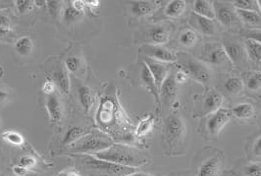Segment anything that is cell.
I'll list each match as a JSON object with an SVG mask.
<instances>
[{
	"label": "cell",
	"mask_w": 261,
	"mask_h": 176,
	"mask_svg": "<svg viewBox=\"0 0 261 176\" xmlns=\"http://www.w3.org/2000/svg\"><path fill=\"white\" fill-rule=\"evenodd\" d=\"M79 100L86 112H89L94 104V95L88 86H80L78 89Z\"/></svg>",
	"instance_id": "cb8c5ba5"
},
{
	"label": "cell",
	"mask_w": 261,
	"mask_h": 176,
	"mask_svg": "<svg viewBox=\"0 0 261 176\" xmlns=\"http://www.w3.org/2000/svg\"><path fill=\"white\" fill-rule=\"evenodd\" d=\"M17 164L25 167L28 170L33 169L37 165V160L33 156H24L22 157Z\"/></svg>",
	"instance_id": "60d3db41"
},
{
	"label": "cell",
	"mask_w": 261,
	"mask_h": 176,
	"mask_svg": "<svg viewBox=\"0 0 261 176\" xmlns=\"http://www.w3.org/2000/svg\"><path fill=\"white\" fill-rule=\"evenodd\" d=\"M82 15L83 13L78 11L76 8H74L73 5L67 6L65 10L63 11V20L68 24L75 23L78 21L79 19H81Z\"/></svg>",
	"instance_id": "e575fe53"
},
{
	"label": "cell",
	"mask_w": 261,
	"mask_h": 176,
	"mask_svg": "<svg viewBox=\"0 0 261 176\" xmlns=\"http://www.w3.org/2000/svg\"><path fill=\"white\" fill-rule=\"evenodd\" d=\"M141 80L143 82L144 88L149 92V94L154 96L157 104L160 105V96H159V89L157 87L156 83L154 81V78L152 77L149 69L143 63L141 67Z\"/></svg>",
	"instance_id": "e0dca14e"
},
{
	"label": "cell",
	"mask_w": 261,
	"mask_h": 176,
	"mask_svg": "<svg viewBox=\"0 0 261 176\" xmlns=\"http://www.w3.org/2000/svg\"><path fill=\"white\" fill-rule=\"evenodd\" d=\"M232 4L237 10L253 11V12L260 13L258 3L256 0H236L232 2Z\"/></svg>",
	"instance_id": "d6a6232c"
},
{
	"label": "cell",
	"mask_w": 261,
	"mask_h": 176,
	"mask_svg": "<svg viewBox=\"0 0 261 176\" xmlns=\"http://www.w3.org/2000/svg\"><path fill=\"white\" fill-rule=\"evenodd\" d=\"M83 133H84V129L80 126H73L69 128L68 131L66 132L63 142H62L63 146L67 148L70 147L71 145L76 143L80 138L83 137Z\"/></svg>",
	"instance_id": "f546056e"
},
{
	"label": "cell",
	"mask_w": 261,
	"mask_h": 176,
	"mask_svg": "<svg viewBox=\"0 0 261 176\" xmlns=\"http://www.w3.org/2000/svg\"><path fill=\"white\" fill-rule=\"evenodd\" d=\"M81 66V61L77 56H69L65 61L66 70L70 73H76Z\"/></svg>",
	"instance_id": "f35d334b"
},
{
	"label": "cell",
	"mask_w": 261,
	"mask_h": 176,
	"mask_svg": "<svg viewBox=\"0 0 261 176\" xmlns=\"http://www.w3.org/2000/svg\"><path fill=\"white\" fill-rule=\"evenodd\" d=\"M46 109L50 117V121L53 123H57L62 119V115H63L62 105L56 94L48 96L46 102Z\"/></svg>",
	"instance_id": "d6986e66"
},
{
	"label": "cell",
	"mask_w": 261,
	"mask_h": 176,
	"mask_svg": "<svg viewBox=\"0 0 261 176\" xmlns=\"http://www.w3.org/2000/svg\"><path fill=\"white\" fill-rule=\"evenodd\" d=\"M93 157L105 162L135 169L148 163L147 157L142 150L123 144H113L110 148L93 155Z\"/></svg>",
	"instance_id": "6da1fadb"
},
{
	"label": "cell",
	"mask_w": 261,
	"mask_h": 176,
	"mask_svg": "<svg viewBox=\"0 0 261 176\" xmlns=\"http://www.w3.org/2000/svg\"><path fill=\"white\" fill-rule=\"evenodd\" d=\"M215 10V19L220 23L223 27L234 29L240 27L241 21L238 17L235 7L230 4L219 3L213 4Z\"/></svg>",
	"instance_id": "9c48e42d"
},
{
	"label": "cell",
	"mask_w": 261,
	"mask_h": 176,
	"mask_svg": "<svg viewBox=\"0 0 261 176\" xmlns=\"http://www.w3.org/2000/svg\"><path fill=\"white\" fill-rule=\"evenodd\" d=\"M232 117L233 114L231 109L221 108L216 110L209 116L206 124L207 132L211 136L219 135V133L225 128V126L231 121Z\"/></svg>",
	"instance_id": "30bf717a"
},
{
	"label": "cell",
	"mask_w": 261,
	"mask_h": 176,
	"mask_svg": "<svg viewBox=\"0 0 261 176\" xmlns=\"http://www.w3.org/2000/svg\"><path fill=\"white\" fill-rule=\"evenodd\" d=\"M10 25L11 23L9 18L3 14H0V27L10 30Z\"/></svg>",
	"instance_id": "bcb514c9"
},
{
	"label": "cell",
	"mask_w": 261,
	"mask_h": 176,
	"mask_svg": "<svg viewBox=\"0 0 261 176\" xmlns=\"http://www.w3.org/2000/svg\"><path fill=\"white\" fill-rule=\"evenodd\" d=\"M7 97H8L7 92H5L4 90H1V89H0V102H1V100H5Z\"/></svg>",
	"instance_id": "f907efd6"
},
{
	"label": "cell",
	"mask_w": 261,
	"mask_h": 176,
	"mask_svg": "<svg viewBox=\"0 0 261 176\" xmlns=\"http://www.w3.org/2000/svg\"><path fill=\"white\" fill-rule=\"evenodd\" d=\"M43 94H45L46 95H51L55 94V90H56V86L55 84L53 83V80H47L46 82H44V84L42 85V88H41Z\"/></svg>",
	"instance_id": "b9f144b4"
},
{
	"label": "cell",
	"mask_w": 261,
	"mask_h": 176,
	"mask_svg": "<svg viewBox=\"0 0 261 176\" xmlns=\"http://www.w3.org/2000/svg\"><path fill=\"white\" fill-rule=\"evenodd\" d=\"M53 81L56 88L63 94H69L70 92V77L68 75V71H66L64 68H56L53 73Z\"/></svg>",
	"instance_id": "ac0fdd59"
},
{
	"label": "cell",
	"mask_w": 261,
	"mask_h": 176,
	"mask_svg": "<svg viewBox=\"0 0 261 176\" xmlns=\"http://www.w3.org/2000/svg\"><path fill=\"white\" fill-rule=\"evenodd\" d=\"M1 137L6 143L14 147H21L25 143L24 137L16 131H5L2 133Z\"/></svg>",
	"instance_id": "836d02e7"
},
{
	"label": "cell",
	"mask_w": 261,
	"mask_h": 176,
	"mask_svg": "<svg viewBox=\"0 0 261 176\" xmlns=\"http://www.w3.org/2000/svg\"><path fill=\"white\" fill-rule=\"evenodd\" d=\"M73 6L74 8H76L80 12H84L85 10V7L87 6L86 5V1H82V0H74L73 1Z\"/></svg>",
	"instance_id": "c3c4849f"
},
{
	"label": "cell",
	"mask_w": 261,
	"mask_h": 176,
	"mask_svg": "<svg viewBox=\"0 0 261 176\" xmlns=\"http://www.w3.org/2000/svg\"><path fill=\"white\" fill-rule=\"evenodd\" d=\"M177 54L181 70L186 72L189 77H192L200 84L208 85L212 80V72L206 63L184 53Z\"/></svg>",
	"instance_id": "5b68a950"
},
{
	"label": "cell",
	"mask_w": 261,
	"mask_h": 176,
	"mask_svg": "<svg viewBox=\"0 0 261 176\" xmlns=\"http://www.w3.org/2000/svg\"><path fill=\"white\" fill-rule=\"evenodd\" d=\"M197 41H198L197 34L194 30H191V29L185 30L180 36V43L187 48L194 47L197 43Z\"/></svg>",
	"instance_id": "1f68e13d"
},
{
	"label": "cell",
	"mask_w": 261,
	"mask_h": 176,
	"mask_svg": "<svg viewBox=\"0 0 261 176\" xmlns=\"http://www.w3.org/2000/svg\"><path fill=\"white\" fill-rule=\"evenodd\" d=\"M225 166L222 152L215 150L196 164V176H221Z\"/></svg>",
	"instance_id": "8992f818"
},
{
	"label": "cell",
	"mask_w": 261,
	"mask_h": 176,
	"mask_svg": "<svg viewBox=\"0 0 261 176\" xmlns=\"http://www.w3.org/2000/svg\"><path fill=\"white\" fill-rule=\"evenodd\" d=\"M8 176H15V175H8Z\"/></svg>",
	"instance_id": "9f6ffc18"
},
{
	"label": "cell",
	"mask_w": 261,
	"mask_h": 176,
	"mask_svg": "<svg viewBox=\"0 0 261 176\" xmlns=\"http://www.w3.org/2000/svg\"><path fill=\"white\" fill-rule=\"evenodd\" d=\"M12 169H13V173L15 176H26L29 172L28 169L19 164H16L15 166H13Z\"/></svg>",
	"instance_id": "f6af8a7d"
},
{
	"label": "cell",
	"mask_w": 261,
	"mask_h": 176,
	"mask_svg": "<svg viewBox=\"0 0 261 176\" xmlns=\"http://www.w3.org/2000/svg\"><path fill=\"white\" fill-rule=\"evenodd\" d=\"M16 52L22 56H28L31 55L34 49L33 41L29 37H22L15 43Z\"/></svg>",
	"instance_id": "4dcf8cb0"
},
{
	"label": "cell",
	"mask_w": 261,
	"mask_h": 176,
	"mask_svg": "<svg viewBox=\"0 0 261 176\" xmlns=\"http://www.w3.org/2000/svg\"><path fill=\"white\" fill-rule=\"evenodd\" d=\"M189 76L186 72H184L183 70H178L177 73L175 74V80L177 82V84H185L186 82L188 81Z\"/></svg>",
	"instance_id": "ee69618b"
},
{
	"label": "cell",
	"mask_w": 261,
	"mask_h": 176,
	"mask_svg": "<svg viewBox=\"0 0 261 176\" xmlns=\"http://www.w3.org/2000/svg\"><path fill=\"white\" fill-rule=\"evenodd\" d=\"M145 57L151 58L163 63H171L178 61V54L164 47L163 45L144 44L142 48Z\"/></svg>",
	"instance_id": "7c38bea8"
},
{
	"label": "cell",
	"mask_w": 261,
	"mask_h": 176,
	"mask_svg": "<svg viewBox=\"0 0 261 176\" xmlns=\"http://www.w3.org/2000/svg\"><path fill=\"white\" fill-rule=\"evenodd\" d=\"M251 153H252L253 157H255L257 159H261V135L258 138H256V140L254 141V143L252 145Z\"/></svg>",
	"instance_id": "7bdbcfd3"
},
{
	"label": "cell",
	"mask_w": 261,
	"mask_h": 176,
	"mask_svg": "<svg viewBox=\"0 0 261 176\" xmlns=\"http://www.w3.org/2000/svg\"><path fill=\"white\" fill-rule=\"evenodd\" d=\"M245 46L248 55V59L251 63L257 67H261V44L252 41L246 40Z\"/></svg>",
	"instance_id": "7402d4cb"
},
{
	"label": "cell",
	"mask_w": 261,
	"mask_h": 176,
	"mask_svg": "<svg viewBox=\"0 0 261 176\" xmlns=\"http://www.w3.org/2000/svg\"><path fill=\"white\" fill-rule=\"evenodd\" d=\"M172 33V28L168 24H160L150 28L147 33V38L149 43L153 45H164L170 40Z\"/></svg>",
	"instance_id": "4fadbf2b"
},
{
	"label": "cell",
	"mask_w": 261,
	"mask_h": 176,
	"mask_svg": "<svg viewBox=\"0 0 261 176\" xmlns=\"http://www.w3.org/2000/svg\"><path fill=\"white\" fill-rule=\"evenodd\" d=\"M46 6H47V9H48V12H49L53 19H57L58 16L60 15V12H61L60 2L56 1V0H50V1L46 2Z\"/></svg>",
	"instance_id": "ab89813d"
},
{
	"label": "cell",
	"mask_w": 261,
	"mask_h": 176,
	"mask_svg": "<svg viewBox=\"0 0 261 176\" xmlns=\"http://www.w3.org/2000/svg\"><path fill=\"white\" fill-rule=\"evenodd\" d=\"M144 63L149 69L152 77L154 78V81L156 83L158 89H160L162 83L169 75V69L165 63L159 62L148 57H144Z\"/></svg>",
	"instance_id": "9a60e30c"
},
{
	"label": "cell",
	"mask_w": 261,
	"mask_h": 176,
	"mask_svg": "<svg viewBox=\"0 0 261 176\" xmlns=\"http://www.w3.org/2000/svg\"><path fill=\"white\" fill-rule=\"evenodd\" d=\"M257 3H258V7H259V11H260L261 13V0H258Z\"/></svg>",
	"instance_id": "11a10c76"
},
{
	"label": "cell",
	"mask_w": 261,
	"mask_h": 176,
	"mask_svg": "<svg viewBox=\"0 0 261 176\" xmlns=\"http://www.w3.org/2000/svg\"><path fill=\"white\" fill-rule=\"evenodd\" d=\"M186 126L178 113H171L165 122V149L169 155H181Z\"/></svg>",
	"instance_id": "277c9868"
},
{
	"label": "cell",
	"mask_w": 261,
	"mask_h": 176,
	"mask_svg": "<svg viewBox=\"0 0 261 176\" xmlns=\"http://www.w3.org/2000/svg\"><path fill=\"white\" fill-rule=\"evenodd\" d=\"M186 1L184 0H172L169 1L165 8V15L168 18H179L183 15L186 10Z\"/></svg>",
	"instance_id": "484cf974"
},
{
	"label": "cell",
	"mask_w": 261,
	"mask_h": 176,
	"mask_svg": "<svg viewBox=\"0 0 261 176\" xmlns=\"http://www.w3.org/2000/svg\"><path fill=\"white\" fill-rule=\"evenodd\" d=\"M155 116L153 114H148L144 118H143L137 126L136 129V136L137 137H143L150 133L155 125Z\"/></svg>",
	"instance_id": "4316f807"
},
{
	"label": "cell",
	"mask_w": 261,
	"mask_h": 176,
	"mask_svg": "<svg viewBox=\"0 0 261 176\" xmlns=\"http://www.w3.org/2000/svg\"><path fill=\"white\" fill-rule=\"evenodd\" d=\"M178 93V84L175 80V74L169 73L166 79L162 83L159 89V96L165 104H170L173 102Z\"/></svg>",
	"instance_id": "2e32d148"
},
{
	"label": "cell",
	"mask_w": 261,
	"mask_h": 176,
	"mask_svg": "<svg viewBox=\"0 0 261 176\" xmlns=\"http://www.w3.org/2000/svg\"><path fill=\"white\" fill-rule=\"evenodd\" d=\"M246 80L244 84L250 92H258L261 90V71H252L245 74Z\"/></svg>",
	"instance_id": "83f0119b"
},
{
	"label": "cell",
	"mask_w": 261,
	"mask_h": 176,
	"mask_svg": "<svg viewBox=\"0 0 261 176\" xmlns=\"http://www.w3.org/2000/svg\"><path fill=\"white\" fill-rule=\"evenodd\" d=\"M242 36L246 38V40H252L261 44V30L258 29H246L242 31Z\"/></svg>",
	"instance_id": "74e56055"
},
{
	"label": "cell",
	"mask_w": 261,
	"mask_h": 176,
	"mask_svg": "<svg viewBox=\"0 0 261 176\" xmlns=\"http://www.w3.org/2000/svg\"><path fill=\"white\" fill-rule=\"evenodd\" d=\"M222 45L233 66L242 68L248 63V55L245 42L243 43L240 40L233 37H226Z\"/></svg>",
	"instance_id": "52a82bcc"
},
{
	"label": "cell",
	"mask_w": 261,
	"mask_h": 176,
	"mask_svg": "<svg viewBox=\"0 0 261 176\" xmlns=\"http://www.w3.org/2000/svg\"><path fill=\"white\" fill-rule=\"evenodd\" d=\"M190 25L204 36H213L217 32L216 24L213 20L199 16L194 12L191 14L190 17Z\"/></svg>",
	"instance_id": "5bb4252c"
},
{
	"label": "cell",
	"mask_w": 261,
	"mask_h": 176,
	"mask_svg": "<svg viewBox=\"0 0 261 176\" xmlns=\"http://www.w3.org/2000/svg\"><path fill=\"white\" fill-rule=\"evenodd\" d=\"M202 60L205 63H209L215 67L231 68L233 64L226 54L222 44L212 43L209 44L205 48V52L202 55Z\"/></svg>",
	"instance_id": "ba28073f"
},
{
	"label": "cell",
	"mask_w": 261,
	"mask_h": 176,
	"mask_svg": "<svg viewBox=\"0 0 261 176\" xmlns=\"http://www.w3.org/2000/svg\"><path fill=\"white\" fill-rule=\"evenodd\" d=\"M58 176H83V174L81 173V171L78 169H66L64 171L60 172Z\"/></svg>",
	"instance_id": "7dc6e473"
},
{
	"label": "cell",
	"mask_w": 261,
	"mask_h": 176,
	"mask_svg": "<svg viewBox=\"0 0 261 176\" xmlns=\"http://www.w3.org/2000/svg\"><path fill=\"white\" fill-rule=\"evenodd\" d=\"M16 9L18 13L23 15V14L29 13L33 10L34 6V1H29V0H16L15 1Z\"/></svg>",
	"instance_id": "d590c367"
},
{
	"label": "cell",
	"mask_w": 261,
	"mask_h": 176,
	"mask_svg": "<svg viewBox=\"0 0 261 176\" xmlns=\"http://www.w3.org/2000/svg\"><path fill=\"white\" fill-rule=\"evenodd\" d=\"M127 176H155L152 175V174H149V173H145V172H140V171H136L134 173H132L130 175Z\"/></svg>",
	"instance_id": "f5cc1de1"
},
{
	"label": "cell",
	"mask_w": 261,
	"mask_h": 176,
	"mask_svg": "<svg viewBox=\"0 0 261 176\" xmlns=\"http://www.w3.org/2000/svg\"><path fill=\"white\" fill-rule=\"evenodd\" d=\"M194 13L205 17L210 20L215 19V10L213 3L208 0H196L193 5Z\"/></svg>",
	"instance_id": "603a6c76"
},
{
	"label": "cell",
	"mask_w": 261,
	"mask_h": 176,
	"mask_svg": "<svg viewBox=\"0 0 261 176\" xmlns=\"http://www.w3.org/2000/svg\"><path fill=\"white\" fill-rule=\"evenodd\" d=\"M231 110H232L233 116H235L236 118L241 119V120L249 119V118L253 117V115L255 113V109H254L253 105H251L249 103L239 104Z\"/></svg>",
	"instance_id": "d4e9b609"
},
{
	"label": "cell",
	"mask_w": 261,
	"mask_h": 176,
	"mask_svg": "<svg viewBox=\"0 0 261 176\" xmlns=\"http://www.w3.org/2000/svg\"><path fill=\"white\" fill-rule=\"evenodd\" d=\"M8 33H9V30H7V29H4V28L0 27V38H1V37H4V36H6Z\"/></svg>",
	"instance_id": "db71d44e"
},
{
	"label": "cell",
	"mask_w": 261,
	"mask_h": 176,
	"mask_svg": "<svg viewBox=\"0 0 261 176\" xmlns=\"http://www.w3.org/2000/svg\"><path fill=\"white\" fill-rule=\"evenodd\" d=\"M237 10V9H236ZM238 17L244 24L248 25L250 29H258L261 30V14L253 11H244L237 10Z\"/></svg>",
	"instance_id": "44dd1931"
},
{
	"label": "cell",
	"mask_w": 261,
	"mask_h": 176,
	"mask_svg": "<svg viewBox=\"0 0 261 176\" xmlns=\"http://www.w3.org/2000/svg\"><path fill=\"white\" fill-rule=\"evenodd\" d=\"M245 84L242 78L233 76L228 78L225 83H224V88L225 90L231 94V95H238L244 90Z\"/></svg>",
	"instance_id": "f1b7e54d"
},
{
	"label": "cell",
	"mask_w": 261,
	"mask_h": 176,
	"mask_svg": "<svg viewBox=\"0 0 261 176\" xmlns=\"http://www.w3.org/2000/svg\"><path fill=\"white\" fill-rule=\"evenodd\" d=\"M99 1L98 0H94V1H86V5L89 6L91 9H93L95 7H98L99 6Z\"/></svg>",
	"instance_id": "681fc988"
},
{
	"label": "cell",
	"mask_w": 261,
	"mask_h": 176,
	"mask_svg": "<svg viewBox=\"0 0 261 176\" xmlns=\"http://www.w3.org/2000/svg\"><path fill=\"white\" fill-rule=\"evenodd\" d=\"M244 175L261 176V163H249L244 166Z\"/></svg>",
	"instance_id": "8d00e7d4"
},
{
	"label": "cell",
	"mask_w": 261,
	"mask_h": 176,
	"mask_svg": "<svg viewBox=\"0 0 261 176\" xmlns=\"http://www.w3.org/2000/svg\"><path fill=\"white\" fill-rule=\"evenodd\" d=\"M156 4L153 1H134L130 4V12L137 17H144L153 13Z\"/></svg>",
	"instance_id": "ffe728a7"
},
{
	"label": "cell",
	"mask_w": 261,
	"mask_h": 176,
	"mask_svg": "<svg viewBox=\"0 0 261 176\" xmlns=\"http://www.w3.org/2000/svg\"><path fill=\"white\" fill-rule=\"evenodd\" d=\"M113 140L99 130H93L87 135L80 138L76 143L67 148V153L72 155L93 156L110 148Z\"/></svg>",
	"instance_id": "3957f363"
},
{
	"label": "cell",
	"mask_w": 261,
	"mask_h": 176,
	"mask_svg": "<svg viewBox=\"0 0 261 176\" xmlns=\"http://www.w3.org/2000/svg\"><path fill=\"white\" fill-rule=\"evenodd\" d=\"M79 165L83 176H127L137 171L135 168L105 162L90 155L82 156Z\"/></svg>",
	"instance_id": "7a4b0ae2"
},
{
	"label": "cell",
	"mask_w": 261,
	"mask_h": 176,
	"mask_svg": "<svg viewBox=\"0 0 261 176\" xmlns=\"http://www.w3.org/2000/svg\"><path fill=\"white\" fill-rule=\"evenodd\" d=\"M46 2L47 1H41V0H36L34 1V5L38 6V7H42V6H45L46 5Z\"/></svg>",
	"instance_id": "816d5d0a"
},
{
	"label": "cell",
	"mask_w": 261,
	"mask_h": 176,
	"mask_svg": "<svg viewBox=\"0 0 261 176\" xmlns=\"http://www.w3.org/2000/svg\"><path fill=\"white\" fill-rule=\"evenodd\" d=\"M224 96L217 91H209L207 94L203 95L202 100H200V107L196 111L195 116H205L212 114L216 110L222 108Z\"/></svg>",
	"instance_id": "8fae6325"
}]
</instances>
